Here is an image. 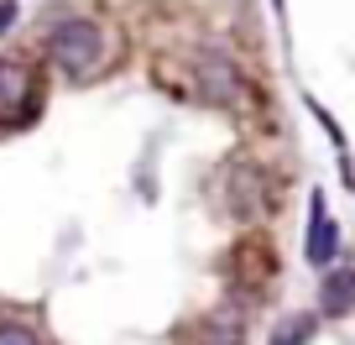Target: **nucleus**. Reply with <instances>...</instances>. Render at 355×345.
<instances>
[{"label":"nucleus","mask_w":355,"mask_h":345,"mask_svg":"<svg viewBox=\"0 0 355 345\" xmlns=\"http://www.w3.org/2000/svg\"><path fill=\"white\" fill-rule=\"evenodd\" d=\"M11 26H16V0H6V6H0V37L11 32Z\"/></svg>","instance_id":"obj_8"},{"label":"nucleus","mask_w":355,"mask_h":345,"mask_svg":"<svg viewBox=\"0 0 355 345\" xmlns=\"http://www.w3.org/2000/svg\"><path fill=\"white\" fill-rule=\"evenodd\" d=\"M303 256H309L319 272L334 267V256H340V225L329 220V210H324V194H313V214H309V246H303Z\"/></svg>","instance_id":"obj_2"},{"label":"nucleus","mask_w":355,"mask_h":345,"mask_svg":"<svg viewBox=\"0 0 355 345\" xmlns=\"http://www.w3.org/2000/svg\"><path fill=\"white\" fill-rule=\"evenodd\" d=\"M313 330H319V314H288V319H277L266 345H309Z\"/></svg>","instance_id":"obj_5"},{"label":"nucleus","mask_w":355,"mask_h":345,"mask_svg":"<svg viewBox=\"0 0 355 345\" xmlns=\"http://www.w3.org/2000/svg\"><path fill=\"white\" fill-rule=\"evenodd\" d=\"M199 74L209 78V94L214 100H235V90H241V78H235V68L225 63V58H204Z\"/></svg>","instance_id":"obj_6"},{"label":"nucleus","mask_w":355,"mask_h":345,"mask_svg":"<svg viewBox=\"0 0 355 345\" xmlns=\"http://www.w3.org/2000/svg\"><path fill=\"white\" fill-rule=\"evenodd\" d=\"M319 309L329 314V319H340V314L355 309V262H340V267L324 272V283H319Z\"/></svg>","instance_id":"obj_3"},{"label":"nucleus","mask_w":355,"mask_h":345,"mask_svg":"<svg viewBox=\"0 0 355 345\" xmlns=\"http://www.w3.org/2000/svg\"><path fill=\"white\" fill-rule=\"evenodd\" d=\"M0 345H42L32 324H0Z\"/></svg>","instance_id":"obj_7"},{"label":"nucleus","mask_w":355,"mask_h":345,"mask_svg":"<svg viewBox=\"0 0 355 345\" xmlns=\"http://www.w3.org/2000/svg\"><path fill=\"white\" fill-rule=\"evenodd\" d=\"M47 58H53L73 84H84V78H94L105 68L110 37H105L100 22H89V16H68V22H58L53 37H47Z\"/></svg>","instance_id":"obj_1"},{"label":"nucleus","mask_w":355,"mask_h":345,"mask_svg":"<svg viewBox=\"0 0 355 345\" xmlns=\"http://www.w3.org/2000/svg\"><path fill=\"white\" fill-rule=\"evenodd\" d=\"M26 94H32V74H26V63H16V58H0V110L21 105Z\"/></svg>","instance_id":"obj_4"}]
</instances>
